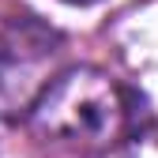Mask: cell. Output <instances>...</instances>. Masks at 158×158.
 <instances>
[{
  "mask_svg": "<svg viewBox=\"0 0 158 158\" xmlns=\"http://www.w3.org/2000/svg\"><path fill=\"white\" fill-rule=\"evenodd\" d=\"M30 121L42 135H53L60 143L109 151L143 132L147 102L132 87L113 83L94 68H72L42 90L30 109Z\"/></svg>",
  "mask_w": 158,
  "mask_h": 158,
  "instance_id": "6da1fadb",
  "label": "cell"
},
{
  "mask_svg": "<svg viewBox=\"0 0 158 158\" xmlns=\"http://www.w3.org/2000/svg\"><path fill=\"white\" fill-rule=\"evenodd\" d=\"M64 4H79V8H87V4H98V0H64Z\"/></svg>",
  "mask_w": 158,
  "mask_h": 158,
  "instance_id": "7a4b0ae2",
  "label": "cell"
}]
</instances>
